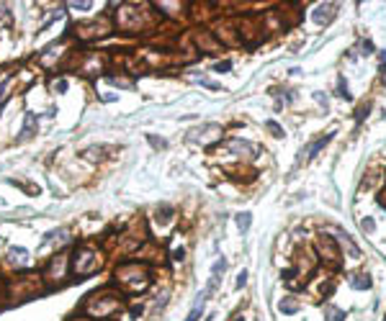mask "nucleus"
<instances>
[{"label": "nucleus", "instance_id": "nucleus-1", "mask_svg": "<svg viewBox=\"0 0 386 321\" xmlns=\"http://www.w3.org/2000/svg\"><path fill=\"white\" fill-rule=\"evenodd\" d=\"M72 270L77 275H90L98 270V252L90 249V247H80L75 252V260H72Z\"/></svg>", "mask_w": 386, "mask_h": 321}, {"label": "nucleus", "instance_id": "nucleus-2", "mask_svg": "<svg viewBox=\"0 0 386 321\" xmlns=\"http://www.w3.org/2000/svg\"><path fill=\"white\" fill-rule=\"evenodd\" d=\"M219 139H221V129H219L216 124H206V126H201V129H196V131L188 134V141H196V144H201V147H211V144H216Z\"/></svg>", "mask_w": 386, "mask_h": 321}, {"label": "nucleus", "instance_id": "nucleus-3", "mask_svg": "<svg viewBox=\"0 0 386 321\" xmlns=\"http://www.w3.org/2000/svg\"><path fill=\"white\" fill-rule=\"evenodd\" d=\"M317 249H319V255H325L330 262H337V257H340L337 242H335L332 236H319V239H317Z\"/></svg>", "mask_w": 386, "mask_h": 321}, {"label": "nucleus", "instance_id": "nucleus-4", "mask_svg": "<svg viewBox=\"0 0 386 321\" xmlns=\"http://www.w3.org/2000/svg\"><path fill=\"white\" fill-rule=\"evenodd\" d=\"M227 147H229L232 154H237V157H252L255 154V147L250 141H242V139H229Z\"/></svg>", "mask_w": 386, "mask_h": 321}, {"label": "nucleus", "instance_id": "nucleus-5", "mask_svg": "<svg viewBox=\"0 0 386 321\" xmlns=\"http://www.w3.org/2000/svg\"><path fill=\"white\" fill-rule=\"evenodd\" d=\"M337 244L347 252V257H350V260H358L361 257V249L356 247V242H353V239L350 236H347V234H340V239H337Z\"/></svg>", "mask_w": 386, "mask_h": 321}, {"label": "nucleus", "instance_id": "nucleus-6", "mask_svg": "<svg viewBox=\"0 0 386 321\" xmlns=\"http://www.w3.org/2000/svg\"><path fill=\"white\" fill-rule=\"evenodd\" d=\"M332 16H335V6L332 3H325V6H317V11H314V21L322 26V23H330L332 21Z\"/></svg>", "mask_w": 386, "mask_h": 321}, {"label": "nucleus", "instance_id": "nucleus-7", "mask_svg": "<svg viewBox=\"0 0 386 321\" xmlns=\"http://www.w3.org/2000/svg\"><path fill=\"white\" fill-rule=\"evenodd\" d=\"M330 139H332V134H325V136H319V139H317V141H314L312 147L306 149V159H314V157L319 154V149H322V147H325V144H327Z\"/></svg>", "mask_w": 386, "mask_h": 321}, {"label": "nucleus", "instance_id": "nucleus-8", "mask_svg": "<svg viewBox=\"0 0 386 321\" xmlns=\"http://www.w3.org/2000/svg\"><path fill=\"white\" fill-rule=\"evenodd\" d=\"M278 311H281V313H286V316H291V313H296V311H299V301L288 296V298L278 301Z\"/></svg>", "mask_w": 386, "mask_h": 321}, {"label": "nucleus", "instance_id": "nucleus-9", "mask_svg": "<svg viewBox=\"0 0 386 321\" xmlns=\"http://www.w3.org/2000/svg\"><path fill=\"white\" fill-rule=\"evenodd\" d=\"M350 288H356V291H368V288H371V277H368V275H353V277H350Z\"/></svg>", "mask_w": 386, "mask_h": 321}, {"label": "nucleus", "instance_id": "nucleus-10", "mask_svg": "<svg viewBox=\"0 0 386 321\" xmlns=\"http://www.w3.org/2000/svg\"><path fill=\"white\" fill-rule=\"evenodd\" d=\"M34 129H36V118L28 113V116H26V124H23V129H21V141L31 139V136H34Z\"/></svg>", "mask_w": 386, "mask_h": 321}, {"label": "nucleus", "instance_id": "nucleus-11", "mask_svg": "<svg viewBox=\"0 0 386 321\" xmlns=\"http://www.w3.org/2000/svg\"><path fill=\"white\" fill-rule=\"evenodd\" d=\"M204 303H206V298H196V303H193V308H190V313H188V318L185 321H199V316H201V311H204Z\"/></svg>", "mask_w": 386, "mask_h": 321}, {"label": "nucleus", "instance_id": "nucleus-12", "mask_svg": "<svg viewBox=\"0 0 386 321\" xmlns=\"http://www.w3.org/2000/svg\"><path fill=\"white\" fill-rule=\"evenodd\" d=\"M250 224H252V213H247V211H245V213H237V229H240L242 234L250 229Z\"/></svg>", "mask_w": 386, "mask_h": 321}, {"label": "nucleus", "instance_id": "nucleus-13", "mask_svg": "<svg viewBox=\"0 0 386 321\" xmlns=\"http://www.w3.org/2000/svg\"><path fill=\"white\" fill-rule=\"evenodd\" d=\"M325 316H327V321H342L345 318V313L335 306H325Z\"/></svg>", "mask_w": 386, "mask_h": 321}, {"label": "nucleus", "instance_id": "nucleus-14", "mask_svg": "<svg viewBox=\"0 0 386 321\" xmlns=\"http://www.w3.org/2000/svg\"><path fill=\"white\" fill-rule=\"evenodd\" d=\"M11 260L13 262H28V252L26 249H11Z\"/></svg>", "mask_w": 386, "mask_h": 321}, {"label": "nucleus", "instance_id": "nucleus-15", "mask_svg": "<svg viewBox=\"0 0 386 321\" xmlns=\"http://www.w3.org/2000/svg\"><path fill=\"white\" fill-rule=\"evenodd\" d=\"M265 129H268L270 134H273V136H283V129H281L276 121H268V124H265Z\"/></svg>", "mask_w": 386, "mask_h": 321}, {"label": "nucleus", "instance_id": "nucleus-16", "mask_svg": "<svg viewBox=\"0 0 386 321\" xmlns=\"http://www.w3.org/2000/svg\"><path fill=\"white\" fill-rule=\"evenodd\" d=\"M361 229H363V231H366V234H373V229H376V221H373V219H368V216H366V219H363V221H361Z\"/></svg>", "mask_w": 386, "mask_h": 321}, {"label": "nucleus", "instance_id": "nucleus-17", "mask_svg": "<svg viewBox=\"0 0 386 321\" xmlns=\"http://www.w3.org/2000/svg\"><path fill=\"white\" fill-rule=\"evenodd\" d=\"M337 95H340V98H350V93H347V85L342 83V77H340V83H337Z\"/></svg>", "mask_w": 386, "mask_h": 321}, {"label": "nucleus", "instance_id": "nucleus-18", "mask_svg": "<svg viewBox=\"0 0 386 321\" xmlns=\"http://www.w3.org/2000/svg\"><path fill=\"white\" fill-rule=\"evenodd\" d=\"M11 85V77H3V80H0V100H3L6 98V88Z\"/></svg>", "mask_w": 386, "mask_h": 321}, {"label": "nucleus", "instance_id": "nucleus-19", "mask_svg": "<svg viewBox=\"0 0 386 321\" xmlns=\"http://www.w3.org/2000/svg\"><path fill=\"white\" fill-rule=\"evenodd\" d=\"M245 283H247V272H245V270H242V272H240V275H237V283H235V286H237V288H242V286H245Z\"/></svg>", "mask_w": 386, "mask_h": 321}, {"label": "nucleus", "instance_id": "nucleus-20", "mask_svg": "<svg viewBox=\"0 0 386 321\" xmlns=\"http://www.w3.org/2000/svg\"><path fill=\"white\" fill-rule=\"evenodd\" d=\"M149 141H152V147H157V149H165V141H163V139H157V136H149Z\"/></svg>", "mask_w": 386, "mask_h": 321}, {"label": "nucleus", "instance_id": "nucleus-21", "mask_svg": "<svg viewBox=\"0 0 386 321\" xmlns=\"http://www.w3.org/2000/svg\"><path fill=\"white\" fill-rule=\"evenodd\" d=\"M229 67H232V62H219V64L214 67V69H216V72H227Z\"/></svg>", "mask_w": 386, "mask_h": 321}, {"label": "nucleus", "instance_id": "nucleus-22", "mask_svg": "<svg viewBox=\"0 0 386 321\" xmlns=\"http://www.w3.org/2000/svg\"><path fill=\"white\" fill-rule=\"evenodd\" d=\"M378 203H381V206H383V208H386V190H383V193H381V195H378Z\"/></svg>", "mask_w": 386, "mask_h": 321}, {"label": "nucleus", "instance_id": "nucleus-23", "mask_svg": "<svg viewBox=\"0 0 386 321\" xmlns=\"http://www.w3.org/2000/svg\"><path fill=\"white\" fill-rule=\"evenodd\" d=\"M3 11H6V8H3V6H0V21H3V23H6V21H8V16H6Z\"/></svg>", "mask_w": 386, "mask_h": 321}, {"label": "nucleus", "instance_id": "nucleus-24", "mask_svg": "<svg viewBox=\"0 0 386 321\" xmlns=\"http://www.w3.org/2000/svg\"><path fill=\"white\" fill-rule=\"evenodd\" d=\"M381 80H383V83H386V67H383V75H381Z\"/></svg>", "mask_w": 386, "mask_h": 321}, {"label": "nucleus", "instance_id": "nucleus-25", "mask_svg": "<svg viewBox=\"0 0 386 321\" xmlns=\"http://www.w3.org/2000/svg\"><path fill=\"white\" fill-rule=\"evenodd\" d=\"M235 321H242V316H237V318H235Z\"/></svg>", "mask_w": 386, "mask_h": 321}, {"label": "nucleus", "instance_id": "nucleus-26", "mask_svg": "<svg viewBox=\"0 0 386 321\" xmlns=\"http://www.w3.org/2000/svg\"><path fill=\"white\" fill-rule=\"evenodd\" d=\"M383 321H386V316H383Z\"/></svg>", "mask_w": 386, "mask_h": 321}]
</instances>
